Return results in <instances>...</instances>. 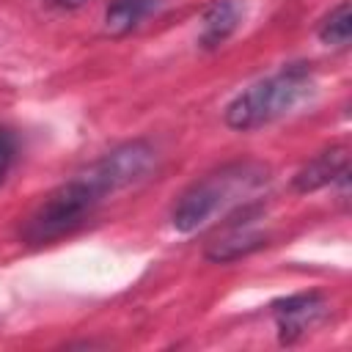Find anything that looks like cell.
<instances>
[{"mask_svg": "<svg viewBox=\"0 0 352 352\" xmlns=\"http://www.w3.org/2000/svg\"><path fill=\"white\" fill-rule=\"evenodd\" d=\"M344 170H349V151H346V146H333V148H324L316 157H311L294 173L292 184L297 192H314L327 184H336V179Z\"/></svg>", "mask_w": 352, "mask_h": 352, "instance_id": "52a82bcc", "label": "cell"}, {"mask_svg": "<svg viewBox=\"0 0 352 352\" xmlns=\"http://www.w3.org/2000/svg\"><path fill=\"white\" fill-rule=\"evenodd\" d=\"M102 201V195L77 173L74 179L55 187L22 223L19 236L28 245H47L74 231Z\"/></svg>", "mask_w": 352, "mask_h": 352, "instance_id": "3957f363", "label": "cell"}, {"mask_svg": "<svg viewBox=\"0 0 352 352\" xmlns=\"http://www.w3.org/2000/svg\"><path fill=\"white\" fill-rule=\"evenodd\" d=\"M314 88L305 63H289L280 72L248 85L226 104V124L236 132H250L292 113Z\"/></svg>", "mask_w": 352, "mask_h": 352, "instance_id": "6da1fadb", "label": "cell"}, {"mask_svg": "<svg viewBox=\"0 0 352 352\" xmlns=\"http://www.w3.org/2000/svg\"><path fill=\"white\" fill-rule=\"evenodd\" d=\"M261 206L258 204H245L236 209V214L228 217L226 223V234L217 236L209 248H206V258L214 264H228L236 261L242 256H250L256 250H261L267 245V234L258 231L253 223L258 217Z\"/></svg>", "mask_w": 352, "mask_h": 352, "instance_id": "5b68a950", "label": "cell"}, {"mask_svg": "<svg viewBox=\"0 0 352 352\" xmlns=\"http://www.w3.org/2000/svg\"><path fill=\"white\" fill-rule=\"evenodd\" d=\"M239 19H242V8L236 0H214L204 14L198 44L204 50H217L234 36V30L239 28Z\"/></svg>", "mask_w": 352, "mask_h": 352, "instance_id": "ba28073f", "label": "cell"}, {"mask_svg": "<svg viewBox=\"0 0 352 352\" xmlns=\"http://www.w3.org/2000/svg\"><path fill=\"white\" fill-rule=\"evenodd\" d=\"M14 160H16V138L8 126H0V182L8 176Z\"/></svg>", "mask_w": 352, "mask_h": 352, "instance_id": "8fae6325", "label": "cell"}, {"mask_svg": "<svg viewBox=\"0 0 352 352\" xmlns=\"http://www.w3.org/2000/svg\"><path fill=\"white\" fill-rule=\"evenodd\" d=\"M264 182H267L264 165H256V162L226 165V168L204 176L201 182L190 184L179 195V201L170 209V226L179 234H192V231L204 228L217 214V209H223L234 195L250 192Z\"/></svg>", "mask_w": 352, "mask_h": 352, "instance_id": "7a4b0ae2", "label": "cell"}, {"mask_svg": "<svg viewBox=\"0 0 352 352\" xmlns=\"http://www.w3.org/2000/svg\"><path fill=\"white\" fill-rule=\"evenodd\" d=\"M85 3H88V0H44V6L58 8V11H74V8L85 6Z\"/></svg>", "mask_w": 352, "mask_h": 352, "instance_id": "7c38bea8", "label": "cell"}, {"mask_svg": "<svg viewBox=\"0 0 352 352\" xmlns=\"http://www.w3.org/2000/svg\"><path fill=\"white\" fill-rule=\"evenodd\" d=\"M327 314V300L319 292H300L272 302V319L280 344H294L311 333Z\"/></svg>", "mask_w": 352, "mask_h": 352, "instance_id": "8992f818", "label": "cell"}, {"mask_svg": "<svg viewBox=\"0 0 352 352\" xmlns=\"http://www.w3.org/2000/svg\"><path fill=\"white\" fill-rule=\"evenodd\" d=\"M160 0H110L104 8V33L107 36H126L132 33L154 8Z\"/></svg>", "mask_w": 352, "mask_h": 352, "instance_id": "9c48e42d", "label": "cell"}, {"mask_svg": "<svg viewBox=\"0 0 352 352\" xmlns=\"http://www.w3.org/2000/svg\"><path fill=\"white\" fill-rule=\"evenodd\" d=\"M157 162V148L148 140H129L107 154H102L96 162H91L80 176L104 198L107 192H118L151 173Z\"/></svg>", "mask_w": 352, "mask_h": 352, "instance_id": "277c9868", "label": "cell"}, {"mask_svg": "<svg viewBox=\"0 0 352 352\" xmlns=\"http://www.w3.org/2000/svg\"><path fill=\"white\" fill-rule=\"evenodd\" d=\"M352 38V14H349V3H338L319 25V41L327 47H338L344 50Z\"/></svg>", "mask_w": 352, "mask_h": 352, "instance_id": "30bf717a", "label": "cell"}]
</instances>
